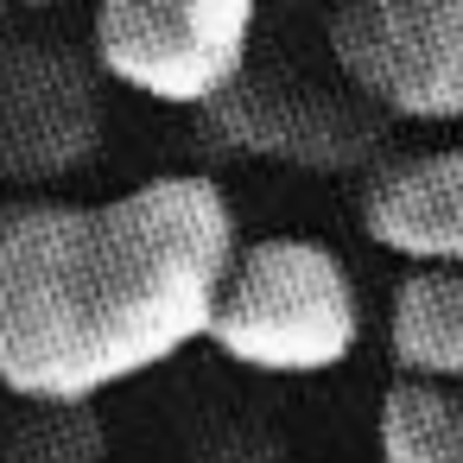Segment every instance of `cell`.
<instances>
[{
	"mask_svg": "<svg viewBox=\"0 0 463 463\" xmlns=\"http://www.w3.org/2000/svg\"><path fill=\"white\" fill-rule=\"evenodd\" d=\"M102 134L109 102L90 52L45 33L0 39V178L58 184L102 153Z\"/></svg>",
	"mask_w": 463,
	"mask_h": 463,
	"instance_id": "6",
	"label": "cell"
},
{
	"mask_svg": "<svg viewBox=\"0 0 463 463\" xmlns=\"http://www.w3.org/2000/svg\"><path fill=\"white\" fill-rule=\"evenodd\" d=\"M197 134L229 159H260L311 178H349V172L368 178L387 159V121L343 77L324 83L292 64L273 71L248 64L241 83L197 115Z\"/></svg>",
	"mask_w": 463,
	"mask_h": 463,
	"instance_id": "3",
	"label": "cell"
},
{
	"mask_svg": "<svg viewBox=\"0 0 463 463\" xmlns=\"http://www.w3.org/2000/svg\"><path fill=\"white\" fill-rule=\"evenodd\" d=\"M203 343L248 374H330L362 343V298L343 254L317 235H260L241 241Z\"/></svg>",
	"mask_w": 463,
	"mask_h": 463,
	"instance_id": "2",
	"label": "cell"
},
{
	"mask_svg": "<svg viewBox=\"0 0 463 463\" xmlns=\"http://www.w3.org/2000/svg\"><path fill=\"white\" fill-rule=\"evenodd\" d=\"M235 203L165 172L102 203L0 210V387L26 406H96L203 343L235 260Z\"/></svg>",
	"mask_w": 463,
	"mask_h": 463,
	"instance_id": "1",
	"label": "cell"
},
{
	"mask_svg": "<svg viewBox=\"0 0 463 463\" xmlns=\"http://www.w3.org/2000/svg\"><path fill=\"white\" fill-rule=\"evenodd\" d=\"M381 463H463V387L393 381L374 412Z\"/></svg>",
	"mask_w": 463,
	"mask_h": 463,
	"instance_id": "9",
	"label": "cell"
},
{
	"mask_svg": "<svg viewBox=\"0 0 463 463\" xmlns=\"http://www.w3.org/2000/svg\"><path fill=\"white\" fill-rule=\"evenodd\" d=\"M362 235L400 254L412 273L463 267V146L387 153L355 197Z\"/></svg>",
	"mask_w": 463,
	"mask_h": 463,
	"instance_id": "7",
	"label": "cell"
},
{
	"mask_svg": "<svg viewBox=\"0 0 463 463\" xmlns=\"http://www.w3.org/2000/svg\"><path fill=\"white\" fill-rule=\"evenodd\" d=\"M254 26L248 0H109L90 26V58L109 83L203 115L241 83Z\"/></svg>",
	"mask_w": 463,
	"mask_h": 463,
	"instance_id": "4",
	"label": "cell"
},
{
	"mask_svg": "<svg viewBox=\"0 0 463 463\" xmlns=\"http://www.w3.org/2000/svg\"><path fill=\"white\" fill-rule=\"evenodd\" d=\"M324 45L381 121L463 128V0H349Z\"/></svg>",
	"mask_w": 463,
	"mask_h": 463,
	"instance_id": "5",
	"label": "cell"
},
{
	"mask_svg": "<svg viewBox=\"0 0 463 463\" xmlns=\"http://www.w3.org/2000/svg\"><path fill=\"white\" fill-rule=\"evenodd\" d=\"M109 425L96 406H26V419L7 431L0 463H102Z\"/></svg>",
	"mask_w": 463,
	"mask_h": 463,
	"instance_id": "10",
	"label": "cell"
},
{
	"mask_svg": "<svg viewBox=\"0 0 463 463\" xmlns=\"http://www.w3.org/2000/svg\"><path fill=\"white\" fill-rule=\"evenodd\" d=\"M0 39H7V14H0Z\"/></svg>",
	"mask_w": 463,
	"mask_h": 463,
	"instance_id": "11",
	"label": "cell"
},
{
	"mask_svg": "<svg viewBox=\"0 0 463 463\" xmlns=\"http://www.w3.org/2000/svg\"><path fill=\"white\" fill-rule=\"evenodd\" d=\"M387 355L400 381L463 387V267H425L393 286Z\"/></svg>",
	"mask_w": 463,
	"mask_h": 463,
	"instance_id": "8",
	"label": "cell"
}]
</instances>
